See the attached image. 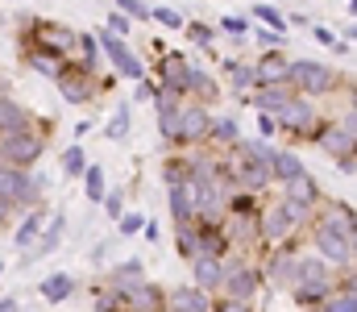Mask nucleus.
<instances>
[{
    "label": "nucleus",
    "mask_w": 357,
    "mask_h": 312,
    "mask_svg": "<svg viewBox=\"0 0 357 312\" xmlns=\"http://www.w3.org/2000/svg\"><path fill=\"white\" fill-rule=\"evenodd\" d=\"M307 221H312V212H307V208H295V205H287V200H278V205H258V212H254L258 246L278 250V246L295 242V237L307 229Z\"/></svg>",
    "instance_id": "f257e3e1"
},
{
    "label": "nucleus",
    "mask_w": 357,
    "mask_h": 312,
    "mask_svg": "<svg viewBox=\"0 0 357 312\" xmlns=\"http://www.w3.org/2000/svg\"><path fill=\"white\" fill-rule=\"evenodd\" d=\"M333 283H337V271L328 262H320L316 254H299V267H295V283L287 288L295 296L299 309H320L328 296H333Z\"/></svg>",
    "instance_id": "f03ea898"
},
{
    "label": "nucleus",
    "mask_w": 357,
    "mask_h": 312,
    "mask_svg": "<svg viewBox=\"0 0 357 312\" xmlns=\"http://www.w3.org/2000/svg\"><path fill=\"white\" fill-rule=\"evenodd\" d=\"M282 84H287L295 96L316 101V96H333V92H341V71H333V67H324V63H316V59H291Z\"/></svg>",
    "instance_id": "7ed1b4c3"
},
{
    "label": "nucleus",
    "mask_w": 357,
    "mask_h": 312,
    "mask_svg": "<svg viewBox=\"0 0 357 312\" xmlns=\"http://www.w3.org/2000/svg\"><path fill=\"white\" fill-rule=\"evenodd\" d=\"M42 154H46V129H38L33 121L21 125V129H13V133H0V167L29 171Z\"/></svg>",
    "instance_id": "20e7f679"
},
{
    "label": "nucleus",
    "mask_w": 357,
    "mask_h": 312,
    "mask_svg": "<svg viewBox=\"0 0 357 312\" xmlns=\"http://www.w3.org/2000/svg\"><path fill=\"white\" fill-rule=\"evenodd\" d=\"M216 296L241 300V304H258V296H262V271L254 262H245V258L225 254V279H220V292Z\"/></svg>",
    "instance_id": "39448f33"
},
{
    "label": "nucleus",
    "mask_w": 357,
    "mask_h": 312,
    "mask_svg": "<svg viewBox=\"0 0 357 312\" xmlns=\"http://www.w3.org/2000/svg\"><path fill=\"white\" fill-rule=\"evenodd\" d=\"M42 192H46V179L33 175V171H21V167H0V200L13 208H38L42 205Z\"/></svg>",
    "instance_id": "423d86ee"
},
{
    "label": "nucleus",
    "mask_w": 357,
    "mask_h": 312,
    "mask_svg": "<svg viewBox=\"0 0 357 312\" xmlns=\"http://www.w3.org/2000/svg\"><path fill=\"white\" fill-rule=\"evenodd\" d=\"M274 125H278V133H291L295 142H303V138H316V129H320L324 121H320V112H316L312 101L291 96V101L274 112Z\"/></svg>",
    "instance_id": "0eeeda50"
},
{
    "label": "nucleus",
    "mask_w": 357,
    "mask_h": 312,
    "mask_svg": "<svg viewBox=\"0 0 357 312\" xmlns=\"http://www.w3.org/2000/svg\"><path fill=\"white\" fill-rule=\"evenodd\" d=\"M75 38L79 34L71 25H59V21H25L21 46H42V50H54V54L75 59Z\"/></svg>",
    "instance_id": "6e6552de"
},
{
    "label": "nucleus",
    "mask_w": 357,
    "mask_h": 312,
    "mask_svg": "<svg viewBox=\"0 0 357 312\" xmlns=\"http://www.w3.org/2000/svg\"><path fill=\"white\" fill-rule=\"evenodd\" d=\"M307 229H312V246H316V258H320V262H328L333 271H337V267H341V271H354L357 237H345V233L324 229V225H307Z\"/></svg>",
    "instance_id": "1a4fd4ad"
},
{
    "label": "nucleus",
    "mask_w": 357,
    "mask_h": 312,
    "mask_svg": "<svg viewBox=\"0 0 357 312\" xmlns=\"http://www.w3.org/2000/svg\"><path fill=\"white\" fill-rule=\"evenodd\" d=\"M91 38H96V46H100V54H104V59L112 63V71H116V75H125V80H133V84H137V80L146 75V67H142V59L133 54V46H129L125 38H116V34H108L104 25H100V29H96Z\"/></svg>",
    "instance_id": "9d476101"
},
{
    "label": "nucleus",
    "mask_w": 357,
    "mask_h": 312,
    "mask_svg": "<svg viewBox=\"0 0 357 312\" xmlns=\"http://www.w3.org/2000/svg\"><path fill=\"white\" fill-rule=\"evenodd\" d=\"M208 125H212V112H208V104L183 101V104H178L175 146H183V150H191V146H204V142H208Z\"/></svg>",
    "instance_id": "9b49d317"
},
{
    "label": "nucleus",
    "mask_w": 357,
    "mask_h": 312,
    "mask_svg": "<svg viewBox=\"0 0 357 312\" xmlns=\"http://www.w3.org/2000/svg\"><path fill=\"white\" fill-rule=\"evenodd\" d=\"M54 88H59V96L67 104H91L100 92H104V75H88V71H79L75 63L54 80Z\"/></svg>",
    "instance_id": "f8f14e48"
},
{
    "label": "nucleus",
    "mask_w": 357,
    "mask_h": 312,
    "mask_svg": "<svg viewBox=\"0 0 357 312\" xmlns=\"http://www.w3.org/2000/svg\"><path fill=\"white\" fill-rule=\"evenodd\" d=\"M295 267H299V250H291V246H278V250L266 258V267H258V271H262V288L287 292V288L295 283Z\"/></svg>",
    "instance_id": "ddd939ff"
},
{
    "label": "nucleus",
    "mask_w": 357,
    "mask_h": 312,
    "mask_svg": "<svg viewBox=\"0 0 357 312\" xmlns=\"http://www.w3.org/2000/svg\"><path fill=\"white\" fill-rule=\"evenodd\" d=\"M187 75H191L187 54H167V50H162V63H158V88H167V92H175V96L187 101Z\"/></svg>",
    "instance_id": "4468645a"
},
{
    "label": "nucleus",
    "mask_w": 357,
    "mask_h": 312,
    "mask_svg": "<svg viewBox=\"0 0 357 312\" xmlns=\"http://www.w3.org/2000/svg\"><path fill=\"white\" fill-rule=\"evenodd\" d=\"M220 279H225V258H216V254H199V258H191V288L216 296V292H220Z\"/></svg>",
    "instance_id": "2eb2a0df"
},
{
    "label": "nucleus",
    "mask_w": 357,
    "mask_h": 312,
    "mask_svg": "<svg viewBox=\"0 0 357 312\" xmlns=\"http://www.w3.org/2000/svg\"><path fill=\"white\" fill-rule=\"evenodd\" d=\"M282 200L295 208H307V212H316V205L324 200V192H320V184L303 171V175H295V179H287L282 184Z\"/></svg>",
    "instance_id": "dca6fc26"
},
{
    "label": "nucleus",
    "mask_w": 357,
    "mask_h": 312,
    "mask_svg": "<svg viewBox=\"0 0 357 312\" xmlns=\"http://www.w3.org/2000/svg\"><path fill=\"white\" fill-rule=\"evenodd\" d=\"M162 312H212V296L191 288V283H178V288H167V309Z\"/></svg>",
    "instance_id": "f3484780"
},
{
    "label": "nucleus",
    "mask_w": 357,
    "mask_h": 312,
    "mask_svg": "<svg viewBox=\"0 0 357 312\" xmlns=\"http://www.w3.org/2000/svg\"><path fill=\"white\" fill-rule=\"evenodd\" d=\"M63 233H67V221H63V216H50V221L42 225V233L33 237V246L21 254V262H33V258H46V254H54V250L63 246Z\"/></svg>",
    "instance_id": "a211bd4d"
},
{
    "label": "nucleus",
    "mask_w": 357,
    "mask_h": 312,
    "mask_svg": "<svg viewBox=\"0 0 357 312\" xmlns=\"http://www.w3.org/2000/svg\"><path fill=\"white\" fill-rule=\"evenodd\" d=\"M25 67L38 71V75H46V80H59L71 67V59L67 54H54V50H42V46H25Z\"/></svg>",
    "instance_id": "6ab92c4d"
},
{
    "label": "nucleus",
    "mask_w": 357,
    "mask_h": 312,
    "mask_svg": "<svg viewBox=\"0 0 357 312\" xmlns=\"http://www.w3.org/2000/svg\"><path fill=\"white\" fill-rule=\"evenodd\" d=\"M178 104H183V96H175V92H167V88H158L154 92V108H158V133L175 146V129H178Z\"/></svg>",
    "instance_id": "aec40b11"
},
{
    "label": "nucleus",
    "mask_w": 357,
    "mask_h": 312,
    "mask_svg": "<svg viewBox=\"0 0 357 312\" xmlns=\"http://www.w3.org/2000/svg\"><path fill=\"white\" fill-rule=\"evenodd\" d=\"M287 54L282 50H266L258 63H254V75H258V88H270V84H282L287 80Z\"/></svg>",
    "instance_id": "412c9836"
},
{
    "label": "nucleus",
    "mask_w": 357,
    "mask_h": 312,
    "mask_svg": "<svg viewBox=\"0 0 357 312\" xmlns=\"http://www.w3.org/2000/svg\"><path fill=\"white\" fill-rule=\"evenodd\" d=\"M291 96H295V92H291L287 84H270V88H254V92H250L245 101L254 104L258 112H278V108L291 101Z\"/></svg>",
    "instance_id": "4be33fe9"
},
{
    "label": "nucleus",
    "mask_w": 357,
    "mask_h": 312,
    "mask_svg": "<svg viewBox=\"0 0 357 312\" xmlns=\"http://www.w3.org/2000/svg\"><path fill=\"white\" fill-rule=\"evenodd\" d=\"M38 296H42L46 304H63V300H71V296H75V279H71V275H63V271H59V275H46V279L38 283Z\"/></svg>",
    "instance_id": "5701e85b"
},
{
    "label": "nucleus",
    "mask_w": 357,
    "mask_h": 312,
    "mask_svg": "<svg viewBox=\"0 0 357 312\" xmlns=\"http://www.w3.org/2000/svg\"><path fill=\"white\" fill-rule=\"evenodd\" d=\"M237 138H241V129H237L233 117H212V125H208V142H204V146H212V150H229Z\"/></svg>",
    "instance_id": "b1692460"
},
{
    "label": "nucleus",
    "mask_w": 357,
    "mask_h": 312,
    "mask_svg": "<svg viewBox=\"0 0 357 312\" xmlns=\"http://www.w3.org/2000/svg\"><path fill=\"white\" fill-rule=\"evenodd\" d=\"M42 225H46V205L29 208V212H25V221H21V225H17V233H13V246L29 250V246H33V237L42 233Z\"/></svg>",
    "instance_id": "393cba45"
},
{
    "label": "nucleus",
    "mask_w": 357,
    "mask_h": 312,
    "mask_svg": "<svg viewBox=\"0 0 357 312\" xmlns=\"http://www.w3.org/2000/svg\"><path fill=\"white\" fill-rule=\"evenodd\" d=\"M187 96L199 104H212L220 96V88H216V80L204 71V67H191V75H187Z\"/></svg>",
    "instance_id": "a878e982"
},
{
    "label": "nucleus",
    "mask_w": 357,
    "mask_h": 312,
    "mask_svg": "<svg viewBox=\"0 0 357 312\" xmlns=\"http://www.w3.org/2000/svg\"><path fill=\"white\" fill-rule=\"evenodd\" d=\"M171 221H175V225H191V221H195L191 184H175V188H171Z\"/></svg>",
    "instance_id": "bb28decb"
},
{
    "label": "nucleus",
    "mask_w": 357,
    "mask_h": 312,
    "mask_svg": "<svg viewBox=\"0 0 357 312\" xmlns=\"http://www.w3.org/2000/svg\"><path fill=\"white\" fill-rule=\"evenodd\" d=\"M307 167L299 163V154H291V150H274V158H270V179L274 184H287V179H295V175H303Z\"/></svg>",
    "instance_id": "cd10ccee"
},
{
    "label": "nucleus",
    "mask_w": 357,
    "mask_h": 312,
    "mask_svg": "<svg viewBox=\"0 0 357 312\" xmlns=\"http://www.w3.org/2000/svg\"><path fill=\"white\" fill-rule=\"evenodd\" d=\"M229 88L245 101L254 88H258V75H254V63H229Z\"/></svg>",
    "instance_id": "c85d7f7f"
},
{
    "label": "nucleus",
    "mask_w": 357,
    "mask_h": 312,
    "mask_svg": "<svg viewBox=\"0 0 357 312\" xmlns=\"http://www.w3.org/2000/svg\"><path fill=\"white\" fill-rule=\"evenodd\" d=\"M175 246L187 262L204 254V246H199V225H195V221H191V225H175Z\"/></svg>",
    "instance_id": "c756f323"
},
{
    "label": "nucleus",
    "mask_w": 357,
    "mask_h": 312,
    "mask_svg": "<svg viewBox=\"0 0 357 312\" xmlns=\"http://www.w3.org/2000/svg\"><path fill=\"white\" fill-rule=\"evenodd\" d=\"M21 125H29V112L13 101V96H0V133H13Z\"/></svg>",
    "instance_id": "7c9ffc66"
},
{
    "label": "nucleus",
    "mask_w": 357,
    "mask_h": 312,
    "mask_svg": "<svg viewBox=\"0 0 357 312\" xmlns=\"http://www.w3.org/2000/svg\"><path fill=\"white\" fill-rule=\"evenodd\" d=\"M79 179H84L88 200H91V205H100V200H104V192H108V175H104V167H91V163H88V171H84Z\"/></svg>",
    "instance_id": "2f4dec72"
},
{
    "label": "nucleus",
    "mask_w": 357,
    "mask_h": 312,
    "mask_svg": "<svg viewBox=\"0 0 357 312\" xmlns=\"http://www.w3.org/2000/svg\"><path fill=\"white\" fill-rule=\"evenodd\" d=\"M129 125H133V108H129V104H121V108L108 117V125H104V138H108V142H121V138L129 133Z\"/></svg>",
    "instance_id": "473e14b6"
},
{
    "label": "nucleus",
    "mask_w": 357,
    "mask_h": 312,
    "mask_svg": "<svg viewBox=\"0 0 357 312\" xmlns=\"http://www.w3.org/2000/svg\"><path fill=\"white\" fill-rule=\"evenodd\" d=\"M88 171V154H84V146H67L63 150V175L67 179H79Z\"/></svg>",
    "instance_id": "72a5a7b5"
},
{
    "label": "nucleus",
    "mask_w": 357,
    "mask_h": 312,
    "mask_svg": "<svg viewBox=\"0 0 357 312\" xmlns=\"http://www.w3.org/2000/svg\"><path fill=\"white\" fill-rule=\"evenodd\" d=\"M254 17L266 25L270 34H278V38H287V17L274 8V4H254Z\"/></svg>",
    "instance_id": "f704fd0d"
},
{
    "label": "nucleus",
    "mask_w": 357,
    "mask_h": 312,
    "mask_svg": "<svg viewBox=\"0 0 357 312\" xmlns=\"http://www.w3.org/2000/svg\"><path fill=\"white\" fill-rule=\"evenodd\" d=\"M125 279H146L142 258H125V262H116V267L108 271V283H125Z\"/></svg>",
    "instance_id": "c9c22d12"
},
{
    "label": "nucleus",
    "mask_w": 357,
    "mask_h": 312,
    "mask_svg": "<svg viewBox=\"0 0 357 312\" xmlns=\"http://www.w3.org/2000/svg\"><path fill=\"white\" fill-rule=\"evenodd\" d=\"M320 312H357V292H337L333 288V296L320 304Z\"/></svg>",
    "instance_id": "e433bc0d"
},
{
    "label": "nucleus",
    "mask_w": 357,
    "mask_h": 312,
    "mask_svg": "<svg viewBox=\"0 0 357 312\" xmlns=\"http://www.w3.org/2000/svg\"><path fill=\"white\" fill-rule=\"evenodd\" d=\"M150 17H154L162 29H183V25H187V17H183L178 8H171V4H158V8H150Z\"/></svg>",
    "instance_id": "4c0bfd02"
},
{
    "label": "nucleus",
    "mask_w": 357,
    "mask_h": 312,
    "mask_svg": "<svg viewBox=\"0 0 357 312\" xmlns=\"http://www.w3.org/2000/svg\"><path fill=\"white\" fill-rule=\"evenodd\" d=\"M100 205H104V212H108L112 221H121V216H125V192H121V188H108Z\"/></svg>",
    "instance_id": "58836bf2"
},
{
    "label": "nucleus",
    "mask_w": 357,
    "mask_h": 312,
    "mask_svg": "<svg viewBox=\"0 0 357 312\" xmlns=\"http://www.w3.org/2000/svg\"><path fill=\"white\" fill-rule=\"evenodd\" d=\"M116 13H125L129 21H150V4L146 0H116Z\"/></svg>",
    "instance_id": "ea45409f"
},
{
    "label": "nucleus",
    "mask_w": 357,
    "mask_h": 312,
    "mask_svg": "<svg viewBox=\"0 0 357 312\" xmlns=\"http://www.w3.org/2000/svg\"><path fill=\"white\" fill-rule=\"evenodd\" d=\"M183 29L191 34V42H195V46H204V50H208V42H212V25H204V21H187Z\"/></svg>",
    "instance_id": "a19ab883"
},
{
    "label": "nucleus",
    "mask_w": 357,
    "mask_h": 312,
    "mask_svg": "<svg viewBox=\"0 0 357 312\" xmlns=\"http://www.w3.org/2000/svg\"><path fill=\"white\" fill-rule=\"evenodd\" d=\"M312 34H316V42H324L328 50H337V54H349V46H345V42H341V38H337L333 29H324V25H316Z\"/></svg>",
    "instance_id": "79ce46f5"
},
{
    "label": "nucleus",
    "mask_w": 357,
    "mask_h": 312,
    "mask_svg": "<svg viewBox=\"0 0 357 312\" xmlns=\"http://www.w3.org/2000/svg\"><path fill=\"white\" fill-rule=\"evenodd\" d=\"M142 225H146V212H125V216L116 221V229H121L125 237H133V233H142Z\"/></svg>",
    "instance_id": "37998d69"
},
{
    "label": "nucleus",
    "mask_w": 357,
    "mask_h": 312,
    "mask_svg": "<svg viewBox=\"0 0 357 312\" xmlns=\"http://www.w3.org/2000/svg\"><path fill=\"white\" fill-rule=\"evenodd\" d=\"M212 312H258L254 304H241V300H225V296H212Z\"/></svg>",
    "instance_id": "c03bdc74"
},
{
    "label": "nucleus",
    "mask_w": 357,
    "mask_h": 312,
    "mask_svg": "<svg viewBox=\"0 0 357 312\" xmlns=\"http://www.w3.org/2000/svg\"><path fill=\"white\" fill-rule=\"evenodd\" d=\"M220 29H225V34H233V38H245V34H250V21H245V17H225V21H220Z\"/></svg>",
    "instance_id": "a18cd8bd"
},
{
    "label": "nucleus",
    "mask_w": 357,
    "mask_h": 312,
    "mask_svg": "<svg viewBox=\"0 0 357 312\" xmlns=\"http://www.w3.org/2000/svg\"><path fill=\"white\" fill-rule=\"evenodd\" d=\"M108 34H116V38H125L129 34V17L125 13H108V25H104Z\"/></svg>",
    "instance_id": "49530a36"
},
{
    "label": "nucleus",
    "mask_w": 357,
    "mask_h": 312,
    "mask_svg": "<svg viewBox=\"0 0 357 312\" xmlns=\"http://www.w3.org/2000/svg\"><path fill=\"white\" fill-rule=\"evenodd\" d=\"M154 92H158V84H154L150 75H142V80L133 84V96H137V101H154Z\"/></svg>",
    "instance_id": "de8ad7c7"
},
{
    "label": "nucleus",
    "mask_w": 357,
    "mask_h": 312,
    "mask_svg": "<svg viewBox=\"0 0 357 312\" xmlns=\"http://www.w3.org/2000/svg\"><path fill=\"white\" fill-rule=\"evenodd\" d=\"M258 133H262V142H270V138L278 133V125H274V117H270V112H258Z\"/></svg>",
    "instance_id": "09e8293b"
},
{
    "label": "nucleus",
    "mask_w": 357,
    "mask_h": 312,
    "mask_svg": "<svg viewBox=\"0 0 357 312\" xmlns=\"http://www.w3.org/2000/svg\"><path fill=\"white\" fill-rule=\"evenodd\" d=\"M337 163H341V171H345V175H354V167H357V158H354V154H341Z\"/></svg>",
    "instance_id": "8fccbe9b"
},
{
    "label": "nucleus",
    "mask_w": 357,
    "mask_h": 312,
    "mask_svg": "<svg viewBox=\"0 0 357 312\" xmlns=\"http://www.w3.org/2000/svg\"><path fill=\"white\" fill-rule=\"evenodd\" d=\"M142 229H146V242H158V233H162V229H158V225H154V221H146V225H142Z\"/></svg>",
    "instance_id": "3c124183"
},
{
    "label": "nucleus",
    "mask_w": 357,
    "mask_h": 312,
    "mask_svg": "<svg viewBox=\"0 0 357 312\" xmlns=\"http://www.w3.org/2000/svg\"><path fill=\"white\" fill-rule=\"evenodd\" d=\"M0 312H21V304H17V296H8V300H0Z\"/></svg>",
    "instance_id": "603ef678"
},
{
    "label": "nucleus",
    "mask_w": 357,
    "mask_h": 312,
    "mask_svg": "<svg viewBox=\"0 0 357 312\" xmlns=\"http://www.w3.org/2000/svg\"><path fill=\"white\" fill-rule=\"evenodd\" d=\"M8 216H13V208H8V205H4V200H0V229L8 225Z\"/></svg>",
    "instance_id": "864d4df0"
},
{
    "label": "nucleus",
    "mask_w": 357,
    "mask_h": 312,
    "mask_svg": "<svg viewBox=\"0 0 357 312\" xmlns=\"http://www.w3.org/2000/svg\"><path fill=\"white\" fill-rule=\"evenodd\" d=\"M303 312H320V309H303Z\"/></svg>",
    "instance_id": "5fc2aeb1"
},
{
    "label": "nucleus",
    "mask_w": 357,
    "mask_h": 312,
    "mask_svg": "<svg viewBox=\"0 0 357 312\" xmlns=\"http://www.w3.org/2000/svg\"><path fill=\"white\" fill-rule=\"evenodd\" d=\"M349 4H354V0H349Z\"/></svg>",
    "instance_id": "6e6d98bb"
},
{
    "label": "nucleus",
    "mask_w": 357,
    "mask_h": 312,
    "mask_svg": "<svg viewBox=\"0 0 357 312\" xmlns=\"http://www.w3.org/2000/svg\"><path fill=\"white\" fill-rule=\"evenodd\" d=\"M0 271H4V267H0Z\"/></svg>",
    "instance_id": "4d7b16f0"
}]
</instances>
